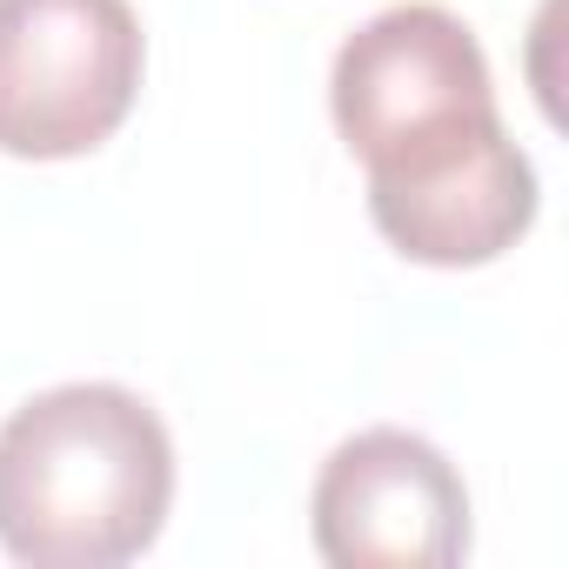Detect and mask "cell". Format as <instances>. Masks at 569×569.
Here are the masks:
<instances>
[{
  "mask_svg": "<svg viewBox=\"0 0 569 569\" xmlns=\"http://www.w3.org/2000/svg\"><path fill=\"white\" fill-rule=\"evenodd\" d=\"M174 502V442L121 382H61L0 422V549L34 569L134 562Z\"/></svg>",
  "mask_w": 569,
  "mask_h": 569,
  "instance_id": "6da1fadb",
  "label": "cell"
},
{
  "mask_svg": "<svg viewBox=\"0 0 569 569\" xmlns=\"http://www.w3.org/2000/svg\"><path fill=\"white\" fill-rule=\"evenodd\" d=\"M329 108L349 141V154L369 174L416 168L496 114V81L476 48V34L436 8V0H402L382 8L369 28H356L329 74Z\"/></svg>",
  "mask_w": 569,
  "mask_h": 569,
  "instance_id": "7a4b0ae2",
  "label": "cell"
},
{
  "mask_svg": "<svg viewBox=\"0 0 569 569\" xmlns=\"http://www.w3.org/2000/svg\"><path fill=\"white\" fill-rule=\"evenodd\" d=\"M148 41L128 0H0V154H94L134 108Z\"/></svg>",
  "mask_w": 569,
  "mask_h": 569,
  "instance_id": "3957f363",
  "label": "cell"
},
{
  "mask_svg": "<svg viewBox=\"0 0 569 569\" xmlns=\"http://www.w3.org/2000/svg\"><path fill=\"white\" fill-rule=\"evenodd\" d=\"M316 549L336 569H449L469 556V489L409 429L349 436L316 476Z\"/></svg>",
  "mask_w": 569,
  "mask_h": 569,
  "instance_id": "277c9868",
  "label": "cell"
},
{
  "mask_svg": "<svg viewBox=\"0 0 569 569\" xmlns=\"http://www.w3.org/2000/svg\"><path fill=\"white\" fill-rule=\"evenodd\" d=\"M369 221L422 268H482L509 254L536 221V168L509 128H482L469 148L369 181Z\"/></svg>",
  "mask_w": 569,
  "mask_h": 569,
  "instance_id": "5b68a950",
  "label": "cell"
}]
</instances>
